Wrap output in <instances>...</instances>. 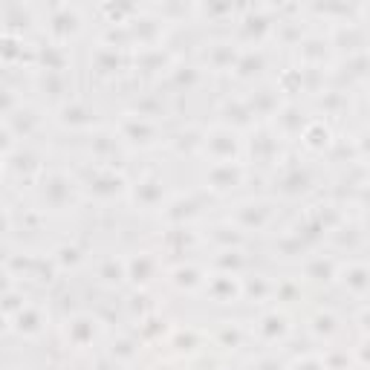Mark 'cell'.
<instances>
[]
</instances>
